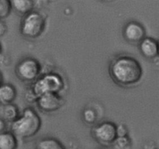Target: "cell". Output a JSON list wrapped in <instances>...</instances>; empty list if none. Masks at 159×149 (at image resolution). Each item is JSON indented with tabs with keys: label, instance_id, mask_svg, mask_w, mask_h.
I'll return each instance as SVG.
<instances>
[{
	"label": "cell",
	"instance_id": "ba28073f",
	"mask_svg": "<svg viewBox=\"0 0 159 149\" xmlns=\"http://www.w3.org/2000/svg\"><path fill=\"white\" fill-rule=\"evenodd\" d=\"M124 35L130 43H140L145 37V29L141 23L132 21L126 25Z\"/></svg>",
	"mask_w": 159,
	"mask_h": 149
},
{
	"label": "cell",
	"instance_id": "8992f818",
	"mask_svg": "<svg viewBox=\"0 0 159 149\" xmlns=\"http://www.w3.org/2000/svg\"><path fill=\"white\" fill-rule=\"evenodd\" d=\"M116 125L112 122H102L93 128V137L100 145L110 146L116 138Z\"/></svg>",
	"mask_w": 159,
	"mask_h": 149
},
{
	"label": "cell",
	"instance_id": "5b68a950",
	"mask_svg": "<svg viewBox=\"0 0 159 149\" xmlns=\"http://www.w3.org/2000/svg\"><path fill=\"white\" fill-rule=\"evenodd\" d=\"M41 67L38 61L33 58L23 59L16 67V74L25 82L35 81L40 76Z\"/></svg>",
	"mask_w": 159,
	"mask_h": 149
},
{
	"label": "cell",
	"instance_id": "30bf717a",
	"mask_svg": "<svg viewBox=\"0 0 159 149\" xmlns=\"http://www.w3.org/2000/svg\"><path fill=\"white\" fill-rule=\"evenodd\" d=\"M16 97V91L9 84H2L0 85V104H11Z\"/></svg>",
	"mask_w": 159,
	"mask_h": 149
},
{
	"label": "cell",
	"instance_id": "2e32d148",
	"mask_svg": "<svg viewBox=\"0 0 159 149\" xmlns=\"http://www.w3.org/2000/svg\"><path fill=\"white\" fill-rule=\"evenodd\" d=\"M12 9L10 1L0 0V20L6 18L9 15Z\"/></svg>",
	"mask_w": 159,
	"mask_h": 149
},
{
	"label": "cell",
	"instance_id": "7c38bea8",
	"mask_svg": "<svg viewBox=\"0 0 159 149\" xmlns=\"http://www.w3.org/2000/svg\"><path fill=\"white\" fill-rule=\"evenodd\" d=\"M18 117V109L14 105H2L0 108V119L5 122H13Z\"/></svg>",
	"mask_w": 159,
	"mask_h": 149
},
{
	"label": "cell",
	"instance_id": "9c48e42d",
	"mask_svg": "<svg viewBox=\"0 0 159 149\" xmlns=\"http://www.w3.org/2000/svg\"><path fill=\"white\" fill-rule=\"evenodd\" d=\"M140 51L144 57L148 59L157 57L158 53V42L152 37H145L140 42Z\"/></svg>",
	"mask_w": 159,
	"mask_h": 149
},
{
	"label": "cell",
	"instance_id": "ac0fdd59",
	"mask_svg": "<svg viewBox=\"0 0 159 149\" xmlns=\"http://www.w3.org/2000/svg\"><path fill=\"white\" fill-rule=\"evenodd\" d=\"M116 137H123L128 136V129L124 124H120L116 127Z\"/></svg>",
	"mask_w": 159,
	"mask_h": 149
},
{
	"label": "cell",
	"instance_id": "e0dca14e",
	"mask_svg": "<svg viewBox=\"0 0 159 149\" xmlns=\"http://www.w3.org/2000/svg\"><path fill=\"white\" fill-rule=\"evenodd\" d=\"M83 119L88 124H93L96 120V113L93 109H86L83 112Z\"/></svg>",
	"mask_w": 159,
	"mask_h": 149
},
{
	"label": "cell",
	"instance_id": "44dd1931",
	"mask_svg": "<svg viewBox=\"0 0 159 149\" xmlns=\"http://www.w3.org/2000/svg\"><path fill=\"white\" fill-rule=\"evenodd\" d=\"M6 130V122L3 120L0 119V133H2Z\"/></svg>",
	"mask_w": 159,
	"mask_h": 149
},
{
	"label": "cell",
	"instance_id": "8fae6325",
	"mask_svg": "<svg viewBox=\"0 0 159 149\" xmlns=\"http://www.w3.org/2000/svg\"><path fill=\"white\" fill-rule=\"evenodd\" d=\"M18 139L11 131L0 133V149H17Z\"/></svg>",
	"mask_w": 159,
	"mask_h": 149
},
{
	"label": "cell",
	"instance_id": "7a4b0ae2",
	"mask_svg": "<svg viewBox=\"0 0 159 149\" xmlns=\"http://www.w3.org/2000/svg\"><path fill=\"white\" fill-rule=\"evenodd\" d=\"M41 124V119L37 112L31 108H26L20 117L11 123V132L16 138H30L39 132Z\"/></svg>",
	"mask_w": 159,
	"mask_h": 149
},
{
	"label": "cell",
	"instance_id": "7402d4cb",
	"mask_svg": "<svg viewBox=\"0 0 159 149\" xmlns=\"http://www.w3.org/2000/svg\"><path fill=\"white\" fill-rule=\"evenodd\" d=\"M2 75L1 73H0V85L2 84Z\"/></svg>",
	"mask_w": 159,
	"mask_h": 149
},
{
	"label": "cell",
	"instance_id": "d6986e66",
	"mask_svg": "<svg viewBox=\"0 0 159 149\" xmlns=\"http://www.w3.org/2000/svg\"><path fill=\"white\" fill-rule=\"evenodd\" d=\"M26 98L28 102H37V98H38L36 96V95L34 93V92H33L32 89H30V90H29V92H26Z\"/></svg>",
	"mask_w": 159,
	"mask_h": 149
},
{
	"label": "cell",
	"instance_id": "4fadbf2b",
	"mask_svg": "<svg viewBox=\"0 0 159 149\" xmlns=\"http://www.w3.org/2000/svg\"><path fill=\"white\" fill-rule=\"evenodd\" d=\"M11 6L18 13L26 15L32 12L34 7V1L33 0H13L10 1Z\"/></svg>",
	"mask_w": 159,
	"mask_h": 149
},
{
	"label": "cell",
	"instance_id": "52a82bcc",
	"mask_svg": "<svg viewBox=\"0 0 159 149\" xmlns=\"http://www.w3.org/2000/svg\"><path fill=\"white\" fill-rule=\"evenodd\" d=\"M39 109L45 112H55L61 108L62 99L57 94H44L37 100Z\"/></svg>",
	"mask_w": 159,
	"mask_h": 149
},
{
	"label": "cell",
	"instance_id": "277c9868",
	"mask_svg": "<svg viewBox=\"0 0 159 149\" xmlns=\"http://www.w3.org/2000/svg\"><path fill=\"white\" fill-rule=\"evenodd\" d=\"M45 19L40 12L34 11L25 15L21 23V34L29 38H37L43 33Z\"/></svg>",
	"mask_w": 159,
	"mask_h": 149
},
{
	"label": "cell",
	"instance_id": "3957f363",
	"mask_svg": "<svg viewBox=\"0 0 159 149\" xmlns=\"http://www.w3.org/2000/svg\"><path fill=\"white\" fill-rule=\"evenodd\" d=\"M65 87V82L59 74L49 73L37 78L31 89L36 96L39 98L44 94H57L59 95Z\"/></svg>",
	"mask_w": 159,
	"mask_h": 149
},
{
	"label": "cell",
	"instance_id": "5bb4252c",
	"mask_svg": "<svg viewBox=\"0 0 159 149\" xmlns=\"http://www.w3.org/2000/svg\"><path fill=\"white\" fill-rule=\"evenodd\" d=\"M36 149H66L61 142L53 137H45L38 141Z\"/></svg>",
	"mask_w": 159,
	"mask_h": 149
},
{
	"label": "cell",
	"instance_id": "ffe728a7",
	"mask_svg": "<svg viewBox=\"0 0 159 149\" xmlns=\"http://www.w3.org/2000/svg\"><path fill=\"white\" fill-rule=\"evenodd\" d=\"M6 30H7V28H6V24L0 21V37H2L6 33Z\"/></svg>",
	"mask_w": 159,
	"mask_h": 149
},
{
	"label": "cell",
	"instance_id": "6da1fadb",
	"mask_svg": "<svg viewBox=\"0 0 159 149\" xmlns=\"http://www.w3.org/2000/svg\"><path fill=\"white\" fill-rule=\"evenodd\" d=\"M111 77L116 84L124 87H131L141 81L143 69L140 62L130 56H120L111 62Z\"/></svg>",
	"mask_w": 159,
	"mask_h": 149
},
{
	"label": "cell",
	"instance_id": "9a60e30c",
	"mask_svg": "<svg viewBox=\"0 0 159 149\" xmlns=\"http://www.w3.org/2000/svg\"><path fill=\"white\" fill-rule=\"evenodd\" d=\"M113 145L116 149H130L131 148V141L128 136L123 137H116Z\"/></svg>",
	"mask_w": 159,
	"mask_h": 149
}]
</instances>
